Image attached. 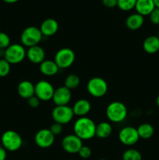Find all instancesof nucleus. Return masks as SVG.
<instances>
[{"label":"nucleus","instance_id":"f257e3e1","mask_svg":"<svg viewBox=\"0 0 159 160\" xmlns=\"http://www.w3.org/2000/svg\"><path fill=\"white\" fill-rule=\"evenodd\" d=\"M74 134L81 140H90L95 136L96 124L90 118L87 117H80L73 125Z\"/></svg>","mask_w":159,"mask_h":160},{"label":"nucleus","instance_id":"f03ea898","mask_svg":"<svg viewBox=\"0 0 159 160\" xmlns=\"http://www.w3.org/2000/svg\"><path fill=\"white\" fill-rule=\"evenodd\" d=\"M106 116L112 123H120L127 117V108L121 102H112L107 106Z\"/></svg>","mask_w":159,"mask_h":160},{"label":"nucleus","instance_id":"7ed1b4c3","mask_svg":"<svg viewBox=\"0 0 159 160\" xmlns=\"http://www.w3.org/2000/svg\"><path fill=\"white\" fill-rule=\"evenodd\" d=\"M2 147L9 152H16L21 148L23 139L21 136L15 131L9 130L5 131L1 138Z\"/></svg>","mask_w":159,"mask_h":160},{"label":"nucleus","instance_id":"20e7f679","mask_svg":"<svg viewBox=\"0 0 159 160\" xmlns=\"http://www.w3.org/2000/svg\"><path fill=\"white\" fill-rule=\"evenodd\" d=\"M26 57V51L23 45L11 44L4 51V59L10 64H18Z\"/></svg>","mask_w":159,"mask_h":160},{"label":"nucleus","instance_id":"39448f33","mask_svg":"<svg viewBox=\"0 0 159 160\" xmlns=\"http://www.w3.org/2000/svg\"><path fill=\"white\" fill-rule=\"evenodd\" d=\"M42 34L40 31V28L36 27L31 26L25 28L20 35V41L22 45L24 46L32 47L38 45L39 42L42 39Z\"/></svg>","mask_w":159,"mask_h":160},{"label":"nucleus","instance_id":"423d86ee","mask_svg":"<svg viewBox=\"0 0 159 160\" xmlns=\"http://www.w3.org/2000/svg\"><path fill=\"white\" fill-rule=\"evenodd\" d=\"M87 92L94 98H101L106 95L108 92V84L105 80L95 77L89 80L87 83Z\"/></svg>","mask_w":159,"mask_h":160},{"label":"nucleus","instance_id":"0eeeda50","mask_svg":"<svg viewBox=\"0 0 159 160\" xmlns=\"http://www.w3.org/2000/svg\"><path fill=\"white\" fill-rule=\"evenodd\" d=\"M75 52L70 48H60L55 56V62L59 69H66L71 67L75 61Z\"/></svg>","mask_w":159,"mask_h":160},{"label":"nucleus","instance_id":"6e6552de","mask_svg":"<svg viewBox=\"0 0 159 160\" xmlns=\"http://www.w3.org/2000/svg\"><path fill=\"white\" fill-rule=\"evenodd\" d=\"M73 109L68 106H56L51 112V117L55 123L64 125L70 123L73 118Z\"/></svg>","mask_w":159,"mask_h":160},{"label":"nucleus","instance_id":"1a4fd4ad","mask_svg":"<svg viewBox=\"0 0 159 160\" xmlns=\"http://www.w3.org/2000/svg\"><path fill=\"white\" fill-rule=\"evenodd\" d=\"M35 95L40 101L48 102L52 99L55 88L52 84L45 80H41L34 85Z\"/></svg>","mask_w":159,"mask_h":160},{"label":"nucleus","instance_id":"9d476101","mask_svg":"<svg viewBox=\"0 0 159 160\" xmlns=\"http://www.w3.org/2000/svg\"><path fill=\"white\" fill-rule=\"evenodd\" d=\"M118 139L122 144L131 146L137 143L140 139L137 128L133 127H125L118 133Z\"/></svg>","mask_w":159,"mask_h":160},{"label":"nucleus","instance_id":"9b49d317","mask_svg":"<svg viewBox=\"0 0 159 160\" xmlns=\"http://www.w3.org/2000/svg\"><path fill=\"white\" fill-rule=\"evenodd\" d=\"M82 146V140L75 134H68L65 136L62 141V148L70 154L78 153Z\"/></svg>","mask_w":159,"mask_h":160},{"label":"nucleus","instance_id":"f8f14e48","mask_svg":"<svg viewBox=\"0 0 159 160\" xmlns=\"http://www.w3.org/2000/svg\"><path fill=\"white\" fill-rule=\"evenodd\" d=\"M55 136L51 132L49 129H41L36 133L34 136V142L38 147L41 148H48L51 147L55 142Z\"/></svg>","mask_w":159,"mask_h":160},{"label":"nucleus","instance_id":"ddd939ff","mask_svg":"<svg viewBox=\"0 0 159 160\" xmlns=\"http://www.w3.org/2000/svg\"><path fill=\"white\" fill-rule=\"evenodd\" d=\"M72 98L71 90L65 86L55 89L52 101L56 106H67Z\"/></svg>","mask_w":159,"mask_h":160},{"label":"nucleus","instance_id":"4468645a","mask_svg":"<svg viewBox=\"0 0 159 160\" xmlns=\"http://www.w3.org/2000/svg\"><path fill=\"white\" fill-rule=\"evenodd\" d=\"M26 58L32 63L41 64L45 58V52L43 48L39 45H35L28 48L26 50Z\"/></svg>","mask_w":159,"mask_h":160},{"label":"nucleus","instance_id":"2eb2a0df","mask_svg":"<svg viewBox=\"0 0 159 160\" xmlns=\"http://www.w3.org/2000/svg\"><path fill=\"white\" fill-rule=\"evenodd\" d=\"M59 30V23L55 19L48 18L44 20L40 26V31L42 35L50 37L56 34Z\"/></svg>","mask_w":159,"mask_h":160},{"label":"nucleus","instance_id":"dca6fc26","mask_svg":"<svg viewBox=\"0 0 159 160\" xmlns=\"http://www.w3.org/2000/svg\"><path fill=\"white\" fill-rule=\"evenodd\" d=\"M17 92L21 98L29 99L35 94L34 84L29 81H22L18 84Z\"/></svg>","mask_w":159,"mask_h":160},{"label":"nucleus","instance_id":"f3484780","mask_svg":"<svg viewBox=\"0 0 159 160\" xmlns=\"http://www.w3.org/2000/svg\"><path fill=\"white\" fill-rule=\"evenodd\" d=\"M153 0H137L135 9L137 13L141 16H148L155 9Z\"/></svg>","mask_w":159,"mask_h":160},{"label":"nucleus","instance_id":"a211bd4d","mask_svg":"<svg viewBox=\"0 0 159 160\" xmlns=\"http://www.w3.org/2000/svg\"><path fill=\"white\" fill-rule=\"evenodd\" d=\"M72 109H73L74 115L83 117L89 113L90 109H91V105L89 101L84 99V98H81L75 102L74 106H73Z\"/></svg>","mask_w":159,"mask_h":160},{"label":"nucleus","instance_id":"6ab92c4d","mask_svg":"<svg viewBox=\"0 0 159 160\" xmlns=\"http://www.w3.org/2000/svg\"><path fill=\"white\" fill-rule=\"evenodd\" d=\"M40 67V71L42 74L48 77H52L57 74L59 72V68L57 64L55 63L54 60H44L41 64H39Z\"/></svg>","mask_w":159,"mask_h":160},{"label":"nucleus","instance_id":"aec40b11","mask_svg":"<svg viewBox=\"0 0 159 160\" xmlns=\"http://www.w3.org/2000/svg\"><path fill=\"white\" fill-rule=\"evenodd\" d=\"M143 50L149 54H154L159 51V38L155 35L148 36L143 43Z\"/></svg>","mask_w":159,"mask_h":160},{"label":"nucleus","instance_id":"412c9836","mask_svg":"<svg viewBox=\"0 0 159 160\" xmlns=\"http://www.w3.org/2000/svg\"><path fill=\"white\" fill-rule=\"evenodd\" d=\"M144 23V18L139 13H132L129 15L126 20V25L129 30L137 31L140 29Z\"/></svg>","mask_w":159,"mask_h":160},{"label":"nucleus","instance_id":"4be33fe9","mask_svg":"<svg viewBox=\"0 0 159 160\" xmlns=\"http://www.w3.org/2000/svg\"><path fill=\"white\" fill-rule=\"evenodd\" d=\"M112 133V127L108 122H101L96 125L95 136L101 139L108 138Z\"/></svg>","mask_w":159,"mask_h":160},{"label":"nucleus","instance_id":"5701e85b","mask_svg":"<svg viewBox=\"0 0 159 160\" xmlns=\"http://www.w3.org/2000/svg\"><path fill=\"white\" fill-rule=\"evenodd\" d=\"M137 129L139 134V137H140V138L142 139L151 138L154 134V129L153 128V126L147 123H142Z\"/></svg>","mask_w":159,"mask_h":160},{"label":"nucleus","instance_id":"b1692460","mask_svg":"<svg viewBox=\"0 0 159 160\" xmlns=\"http://www.w3.org/2000/svg\"><path fill=\"white\" fill-rule=\"evenodd\" d=\"M80 84V78L75 73H71L65 78L64 81V86L70 90L76 89Z\"/></svg>","mask_w":159,"mask_h":160},{"label":"nucleus","instance_id":"393cba45","mask_svg":"<svg viewBox=\"0 0 159 160\" xmlns=\"http://www.w3.org/2000/svg\"><path fill=\"white\" fill-rule=\"evenodd\" d=\"M123 160H142V155L138 150L129 148L123 152Z\"/></svg>","mask_w":159,"mask_h":160},{"label":"nucleus","instance_id":"a878e982","mask_svg":"<svg viewBox=\"0 0 159 160\" xmlns=\"http://www.w3.org/2000/svg\"><path fill=\"white\" fill-rule=\"evenodd\" d=\"M137 0H118L117 6L123 11H129L135 9Z\"/></svg>","mask_w":159,"mask_h":160},{"label":"nucleus","instance_id":"bb28decb","mask_svg":"<svg viewBox=\"0 0 159 160\" xmlns=\"http://www.w3.org/2000/svg\"><path fill=\"white\" fill-rule=\"evenodd\" d=\"M10 72V63L5 59H0V77L5 78Z\"/></svg>","mask_w":159,"mask_h":160},{"label":"nucleus","instance_id":"cd10ccee","mask_svg":"<svg viewBox=\"0 0 159 160\" xmlns=\"http://www.w3.org/2000/svg\"><path fill=\"white\" fill-rule=\"evenodd\" d=\"M10 45L9 35L4 32H0V49H6Z\"/></svg>","mask_w":159,"mask_h":160},{"label":"nucleus","instance_id":"c85d7f7f","mask_svg":"<svg viewBox=\"0 0 159 160\" xmlns=\"http://www.w3.org/2000/svg\"><path fill=\"white\" fill-rule=\"evenodd\" d=\"M78 154H79V156H80L82 159H88V158H90V156H91L92 151L91 149H90V147L84 146V145H83V146L81 147L80 149Z\"/></svg>","mask_w":159,"mask_h":160},{"label":"nucleus","instance_id":"c756f323","mask_svg":"<svg viewBox=\"0 0 159 160\" xmlns=\"http://www.w3.org/2000/svg\"><path fill=\"white\" fill-rule=\"evenodd\" d=\"M150 20L154 25H159V9L155 8L150 14Z\"/></svg>","mask_w":159,"mask_h":160},{"label":"nucleus","instance_id":"7c9ffc66","mask_svg":"<svg viewBox=\"0 0 159 160\" xmlns=\"http://www.w3.org/2000/svg\"><path fill=\"white\" fill-rule=\"evenodd\" d=\"M49 130L55 136L59 135V134H60L62 131V125L60 124V123H58L55 122V123L51 125Z\"/></svg>","mask_w":159,"mask_h":160},{"label":"nucleus","instance_id":"2f4dec72","mask_svg":"<svg viewBox=\"0 0 159 160\" xmlns=\"http://www.w3.org/2000/svg\"><path fill=\"white\" fill-rule=\"evenodd\" d=\"M27 102L28 105H29L31 108H37L38 107L39 105H40L41 101L39 100L38 98H37L35 95H34V96H32L31 98H30L29 99H27Z\"/></svg>","mask_w":159,"mask_h":160},{"label":"nucleus","instance_id":"473e14b6","mask_svg":"<svg viewBox=\"0 0 159 160\" xmlns=\"http://www.w3.org/2000/svg\"><path fill=\"white\" fill-rule=\"evenodd\" d=\"M118 0H102V3L108 8H113L117 6Z\"/></svg>","mask_w":159,"mask_h":160},{"label":"nucleus","instance_id":"72a5a7b5","mask_svg":"<svg viewBox=\"0 0 159 160\" xmlns=\"http://www.w3.org/2000/svg\"><path fill=\"white\" fill-rule=\"evenodd\" d=\"M6 150L2 146H0V160H6Z\"/></svg>","mask_w":159,"mask_h":160},{"label":"nucleus","instance_id":"f704fd0d","mask_svg":"<svg viewBox=\"0 0 159 160\" xmlns=\"http://www.w3.org/2000/svg\"><path fill=\"white\" fill-rule=\"evenodd\" d=\"M3 1L6 3H9V4H12V3L17 2L19 0H3Z\"/></svg>","mask_w":159,"mask_h":160},{"label":"nucleus","instance_id":"c9c22d12","mask_svg":"<svg viewBox=\"0 0 159 160\" xmlns=\"http://www.w3.org/2000/svg\"><path fill=\"white\" fill-rule=\"evenodd\" d=\"M153 2H154L155 7L159 9V0H153Z\"/></svg>","mask_w":159,"mask_h":160},{"label":"nucleus","instance_id":"e433bc0d","mask_svg":"<svg viewBox=\"0 0 159 160\" xmlns=\"http://www.w3.org/2000/svg\"><path fill=\"white\" fill-rule=\"evenodd\" d=\"M156 103H157V106L159 107V95L157 97V99H156Z\"/></svg>","mask_w":159,"mask_h":160},{"label":"nucleus","instance_id":"4c0bfd02","mask_svg":"<svg viewBox=\"0 0 159 160\" xmlns=\"http://www.w3.org/2000/svg\"><path fill=\"white\" fill-rule=\"evenodd\" d=\"M99 160H106L105 159H99Z\"/></svg>","mask_w":159,"mask_h":160},{"label":"nucleus","instance_id":"58836bf2","mask_svg":"<svg viewBox=\"0 0 159 160\" xmlns=\"http://www.w3.org/2000/svg\"><path fill=\"white\" fill-rule=\"evenodd\" d=\"M157 37H158V38H159V32H158V35H157Z\"/></svg>","mask_w":159,"mask_h":160}]
</instances>
